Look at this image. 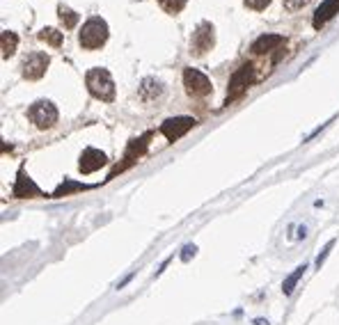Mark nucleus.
<instances>
[{
    "mask_svg": "<svg viewBox=\"0 0 339 325\" xmlns=\"http://www.w3.org/2000/svg\"><path fill=\"white\" fill-rule=\"evenodd\" d=\"M309 0H284V7L289 9V12H296V9H300V7H305Z\"/></svg>",
    "mask_w": 339,
    "mask_h": 325,
    "instance_id": "nucleus-22",
    "label": "nucleus"
},
{
    "mask_svg": "<svg viewBox=\"0 0 339 325\" xmlns=\"http://www.w3.org/2000/svg\"><path fill=\"white\" fill-rule=\"evenodd\" d=\"M250 73H252V67L250 64H243L232 78V85H229V94H227V101H234L238 98L243 92L248 89V83H250Z\"/></svg>",
    "mask_w": 339,
    "mask_h": 325,
    "instance_id": "nucleus-8",
    "label": "nucleus"
},
{
    "mask_svg": "<svg viewBox=\"0 0 339 325\" xmlns=\"http://www.w3.org/2000/svg\"><path fill=\"white\" fill-rule=\"evenodd\" d=\"M183 85L190 96H206L211 92V81L197 69H186L183 71Z\"/></svg>",
    "mask_w": 339,
    "mask_h": 325,
    "instance_id": "nucleus-4",
    "label": "nucleus"
},
{
    "mask_svg": "<svg viewBox=\"0 0 339 325\" xmlns=\"http://www.w3.org/2000/svg\"><path fill=\"white\" fill-rule=\"evenodd\" d=\"M12 192H14V197H37V195H41V190L32 183L30 177H26L23 169H18V179H16V183H14Z\"/></svg>",
    "mask_w": 339,
    "mask_h": 325,
    "instance_id": "nucleus-10",
    "label": "nucleus"
},
{
    "mask_svg": "<svg viewBox=\"0 0 339 325\" xmlns=\"http://www.w3.org/2000/svg\"><path fill=\"white\" fill-rule=\"evenodd\" d=\"M305 270H307V266L303 263V266H298L294 272H291L289 277H286V280H284V284H282V291H284V295H291V293H294L296 284H298V282H300V277L305 275Z\"/></svg>",
    "mask_w": 339,
    "mask_h": 325,
    "instance_id": "nucleus-13",
    "label": "nucleus"
},
{
    "mask_svg": "<svg viewBox=\"0 0 339 325\" xmlns=\"http://www.w3.org/2000/svg\"><path fill=\"white\" fill-rule=\"evenodd\" d=\"M87 188H92V186H83V183H76V181H64L53 195L62 197V195H69V192H74V190H87Z\"/></svg>",
    "mask_w": 339,
    "mask_h": 325,
    "instance_id": "nucleus-15",
    "label": "nucleus"
},
{
    "mask_svg": "<svg viewBox=\"0 0 339 325\" xmlns=\"http://www.w3.org/2000/svg\"><path fill=\"white\" fill-rule=\"evenodd\" d=\"M254 325H268V321H263V318H257V321H254Z\"/></svg>",
    "mask_w": 339,
    "mask_h": 325,
    "instance_id": "nucleus-23",
    "label": "nucleus"
},
{
    "mask_svg": "<svg viewBox=\"0 0 339 325\" xmlns=\"http://www.w3.org/2000/svg\"><path fill=\"white\" fill-rule=\"evenodd\" d=\"M243 3H246L250 9H257V12H259V9H266L268 7V5H271V0H243Z\"/></svg>",
    "mask_w": 339,
    "mask_h": 325,
    "instance_id": "nucleus-21",
    "label": "nucleus"
},
{
    "mask_svg": "<svg viewBox=\"0 0 339 325\" xmlns=\"http://www.w3.org/2000/svg\"><path fill=\"white\" fill-rule=\"evenodd\" d=\"M49 62L51 60L46 53H30L23 60V76H26L28 81H39L46 73V69H49Z\"/></svg>",
    "mask_w": 339,
    "mask_h": 325,
    "instance_id": "nucleus-6",
    "label": "nucleus"
},
{
    "mask_svg": "<svg viewBox=\"0 0 339 325\" xmlns=\"http://www.w3.org/2000/svg\"><path fill=\"white\" fill-rule=\"evenodd\" d=\"M108 163V158H106V154L103 152H99V149H92V147H87L83 152V156H81V172L83 174H92V172H96L99 167H103V165Z\"/></svg>",
    "mask_w": 339,
    "mask_h": 325,
    "instance_id": "nucleus-9",
    "label": "nucleus"
},
{
    "mask_svg": "<svg viewBox=\"0 0 339 325\" xmlns=\"http://www.w3.org/2000/svg\"><path fill=\"white\" fill-rule=\"evenodd\" d=\"M282 41H284V39H282L280 35H263V37H259V39L252 44V51H254V53H259V55H261V53H271L273 48H280Z\"/></svg>",
    "mask_w": 339,
    "mask_h": 325,
    "instance_id": "nucleus-12",
    "label": "nucleus"
},
{
    "mask_svg": "<svg viewBox=\"0 0 339 325\" xmlns=\"http://www.w3.org/2000/svg\"><path fill=\"white\" fill-rule=\"evenodd\" d=\"M16 44H18V37L14 35V32L5 30V32H3V58H9V55H14V51H16Z\"/></svg>",
    "mask_w": 339,
    "mask_h": 325,
    "instance_id": "nucleus-14",
    "label": "nucleus"
},
{
    "mask_svg": "<svg viewBox=\"0 0 339 325\" xmlns=\"http://www.w3.org/2000/svg\"><path fill=\"white\" fill-rule=\"evenodd\" d=\"M60 18H62L64 28H74L78 21V14H74L69 7H60Z\"/></svg>",
    "mask_w": 339,
    "mask_h": 325,
    "instance_id": "nucleus-18",
    "label": "nucleus"
},
{
    "mask_svg": "<svg viewBox=\"0 0 339 325\" xmlns=\"http://www.w3.org/2000/svg\"><path fill=\"white\" fill-rule=\"evenodd\" d=\"M108 39V23L99 16H92L83 23L81 35H78V41H81L83 48L87 51H96L106 44Z\"/></svg>",
    "mask_w": 339,
    "mask_h": 325,
    "instance_id": "nucleus-1",
    "label": "nucleus"
},
{
    "mask_svg": "<svg viewBox=\"0 0 339 325\" xmlns=\"http://www.w3.org/2000/svg\"><path fill=\"white\" fill-rule=\"evenodd\" d=\"M195 254H197V245H186L183 252H181V261L188 263V261H190V257H195Z\"/></svg>",
    "mask_w": 339,
    "mask_h": 325,
    "instance_id": "nucleus-20",
    "label": "nucleus"
},
{
    "mask_svg": "<svg viewBox=\"0 0 339 325\" xmlns=\"http://www.w3.org/2000/svg\"><path fill=\"white\" fill-rule=\"evenodd\" d=\"M85 83H87V89L92 96L108 103L115 98V81H112L110 71H106V69H89L87 76H85Z\"/></svg>",
    "mask_w": 339,
    "mask_h": 325,
    "instance_id": "nucleus-2",
    "label": "nucleus"
},
{
    "mask_svg": "<svg viewBox=\"0 0 339 325\" xmlns=\"http://www.w3.org/2000/svg\"><path fill=\"white\" fill-rule=\"evenodd\" d=\"M192 126H195V119H192V117H170V119L163 121L161 133L165 135L170 142H174V140H179L181 135H186Z\"/></svg>",
    "mask_w": 339,
    "mask_h": 325,
    "instance_id": "nucleus-5",
    "label": "nucleus"
},
{
    "mask_svg": "<svg viewBox=\"0 0 339 325\" xmlns=\"http://www.w3.org/2000/svg\"><path fill=\"white\" fill-rule=\"evenodd\" d=\"M186 3L188 0H158V5H161L167 14H179L183 7H186Z\"/></svg>",
    "mask_w": 339,
    "mask_h": 325,
    "instance_id": "nucleus-17",
    "label": "nucleus"
},
{
    "mask_svg": "<svg viewBox=\"0 0 339 325\" xmlns=\"http://www.w3.org/2000/svg\"><path fill=\"white\" fill-rule=\"evenodd\" d=\"M213 48V26L211 23H202L190 39V51L195 55H204L206 51Z\"/></svg>",
    "mask_w": 339,
    "mask_h": 325,
    "instance_id": "nucleus-7",
    "label": "nucleus"
},
{
    "mask_svg": "<svg viewBox=\"0 0 339 325\" xmlns=\"http://www.w3.org/2000/svg\"><path fill=\"white\" fill-rule=\"evenodd\" d=\"M332 247H335V241H330V243L326 245V247H323V252H321V254H319V257H317V268H321L323 263H326V259H328V254L332 252Z\"/></svg>",
    "mask_w": 339,
    "mask_h": 325,
    "instance_id": "nucleus-19",
    "label": "nucleus"
},
{
    "mask_svg": "<svg viewBox=\"0 0 339 325\" xmlns=\"http://www.w3.org/2000/svg\"><path fill=\"white\" fill-rule=\"evenodd\" d=\"M39 39L49 41V44H51V46H55V48H58V46L62 44V35H60V30H53V28H46V30L39 35Z\"/></svg>",
    "mask_w": 339,
    "mask_h": 325,
    "instance_id": "nucleus-16",
    "label": "nucleus"
},
{
    "mask_svg": "<svg viewBox=\"0 0 339 325\" xmlns=\"http://www.w3.org/2000/svg\"><path fill=\"white\" fill-rule=\"evenodd\" d=\"M337 12H339V0H323V3L319 5L317 14H314V28L326 26Z\"/></svg>",
    "mask_w": 339,
    "mask_h": 325,
    "instance_id": "nucleus-11",
    "label": "nucleus"
},
{
    "mask_svg": "<svg viewBox=\"0 0 339 325\" xmlns=\"http://www.w3.org/2000/svg\"><path fill=\"white\" fill-rule=\"evenodd\" d=\"M28 117L35 121L37 129L46 131V129H51V126H55V121H58V108L51 101H37L28 108Z\"/></svg>",
    "mask_w": 339,
    "mask_h": 325,
    "instance_id": "nucleus-3",
    "label": "nucleus"
}]
</instances>
